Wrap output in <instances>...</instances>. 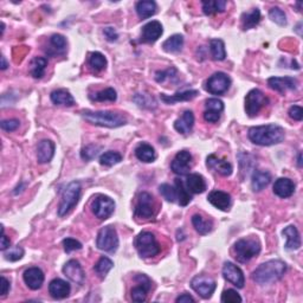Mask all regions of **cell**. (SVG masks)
<instances>
[{"mask_svg":"<svg viewBox=\"0 0 303 303\" xmlns=\"http://www.w3.org/2000/svg\"><path fill=\"white\" fill-rule=\"evenodd\" d=\"M55 154V144L51 140H42L37 147V160L39 164L51 161Z\"/></svg>","mask_w":303,"mask_h":303,"instance_id":"23","label":"cell"},{"mask_svg":"<svg viewBox=\"0 0 303 303\" xmlns=\"http://www.w3.org/2000/svg\"><path fill=\"white\" fill-rule=\"evenodd\" d=\"M297 165H298V167H302V153H298Z\"/></svg>","mask_w":303,"mask_h":303,"instance_id":"60","label":"cell"},{"mask_svg":"<svg viewBox=\"0 0 303 303\" xmlns=\"http://www.w3.org/2000/svg\"><path fill=\"white\" fill-rule=\"evenodd\" d=\"M192 167V155L187 151H180L174 156L171 164V170L178 175H185L191 171Z\"/></svg>","mask_w":303,"mask_h":303,"instance_id":"13","label":"cell"},{"mask_svg":"<svg viewBox=\"0 0 303 303\" xmlns=\"http://www.w3.org/2000/svg\"><path fill=\"white\" fill-rule=\"evenodd\" d=\"M242 301L243 298L241 297V295L234 289H227L222 295V302L224 303H237Z\"/></svg>","mask_w":303,"mask_h":303,"instance_id":"49","label":"cell"},{"mask_svg":"<svg viewBox=\"0 0 303 303\" xmlns=\"http://www.w3.org/2000/svg\"><path fill=\"white\" fill-rule=\"evenodd\" d=\"M184 45V36L182 35H173L170 38L166 39L162 44V49L170 54H175L179 52Z\"/></svg>","mask_w":303,"mask_h":303,"instance_id":"33","label":"cell"},{"mask_svg":"<svg viewBox=\"0 0 303 303\" xmlns=\"http://www.w3.org/2000/svg\"><path fill=\"white\" fill-rule=\"evenodd\" d=\"M114 267V262L108 257H101L99 262L95 265V271L97 275H100V277H106L108 272H109Z\"/></svg>","mask_w":303,"mask_h":303,"instance_id":"43","label":"cell"},{"mask_svg":"<svg viewBox=\"0 0 303 303\" xmlns=\"http://www.w3.org/2000/svg\"><path fill=\"white\" fill-rule=\"evenodd\" d=\"M4 256L7 261H11V262H16V261H19L21 257L24 256V249L20 248L19 245L16 246V248L13 249H10L9 251H6L4 253Z\"/></svg>","mask_w":303,"mask_h":303,"instance_id":"50","label":"cell"},{"mask_svg":"<svg viewBox=\"0 0 303 303\" xmlns=\"http://www.w3.org/2000/svg\"><path fill=\"white\" fill-rule=\"evenodd\" d=\"M249 139L258 146H272L281 144L284 140V129L278 125L257 126L249 129Z\"/></svg>","mask_w":303,"mask_h":303,"instance_id":"1","label":"cell"},{"mask_svg":"<svg viewBox=\"0 0 303 303\" xmlns=\"http://www.w3.org/2000/svg\"><path fill=\"white\" fill-rule=\"evenodd\" d=\"M236 260L241 263H246L261 252V243L258 239L244 238L236 242L234 246Z\"/></svg>","mask_w":303,"mask_h":303,"instance_id":"4","label":"cell"},{"mask_svg":"<svg viewBox=\"0 0 303 303\" xmlns=\"http://www.w3.org/2000/svg\"><path fill=\"white\" fill-rule=\"evenodd\" d=\"M81 198V184L78 181H73L66 186L63 192V197L58 207V216L64 217L78 204Z\"/></svg>","mask_w":303,"mask_h":303,"instance_id":"6","label":"cell"},{"mask_svg":"<svg viewBox=\"0 0 303 303\" xmlns=\"http://www.w3.org/2000/svg\"><path fill=\"white\" fill-rule=\"evenodd\" d=\"M63 246H64V251L66 253H70L73 251H76V250L82 249L81 243L74 238H65L64 241H63Z\"/></svg>","mask_w":303,"mask_h":303,"instance_id":"51","label":"cell"},{"mask_svg":"<svg viewBox=\"0 0 303 303\" xmlns=\"http://www.w3.org/2000/svg\"><path fill=\"white\" fill-rule=\"evenodd\" d=\"M51 101L57 106H64V107H71L75 104V99L71 94L65 90V89H58L51 92Z\"/></svg>","mask_w":303,"mask_h":303,"instance_id":"30","label":"cell"},{"mask_svg":"<svg viewBox=\"0 0 303 303\" xmlns=\"http://www.w3.org/2000/svg\"><path fill=\"white\" fill-rule=\"evenodd\" d=\"M269 17L270 19L279 26L287 25V16L284 13L283 10H281L279 7H272V9L269 11Z\"/></svg>","mask_w":303,"mask_h":303,"instance_id":"45","label":"cell"},{"mask_svg":"<svg viewBox=\"0 0 303 303\" xmlns=\"http://www.w3.org/2000/svg\"><path fill=\"white\" fill-rule=\"evenodd\" d=\"M159 190H160V193H161V196L167 201L174 203L175 199H177V190H175V187L168 184H162L159 187Z\"/></svg>","mask_w":303,"mask_h":303,"instance_id":"47","label":"cell"},{"mask_svg":"<svg viewBox=\"0 0 303 303\" xmlns=\"http://www.w3.org/2000/svg\"><path fill=\"white\" fill-rule=\"evenodd\" d=\"M192 224L194 229L197 230V232L200 235H207L208 232H211L213 227L211 220L204 219L200 215H194L192 217Z\"/></svg>","mask_w":303,"mask_h":303,"instance_id":"37","label":"cell"},{"mask_svg":"<svg viewBox=\"0 0 303 303\" xmlns=\"http://www.w3.org/2000/svg\"><path fill=\"white\" fill-rule=\"evenodd\" d=\"M118 99L116 91L114 90L113 88H107L104 90H101L99 92L94 94V95H90V100L91 101H96V102H115Z\"/></svg>","mask_w":303,"mask_h":303,"instance_id":"42","label":"cell"},{"mask_svg":"<svg viewBox=\"0 0 303 303\" xmlns=\"http://www.w3.org/2000/svg\"><path fill=\"white\" fill-rule=\"evenodd\" d=\"M289 116L295 121H302L303 119V109L300 106H293L289 109Z\"/></svg>","mask_w":303,"mask_h":303,"instance_id":"54","label":"cell"},{"mask_svg":"<svg viewBox=\"0 0 303 303\" xmlns=\"http://www.w3.org/2000/svg\"><path fill=\"white\" fill-rule=\"evenodd\" d=\"M10 281L7 279L5 276H2V296H5V295L10 291Z\"/></svg>","mask_w":303,"mask_h":303,"instance_id":"57","label":"cell"},{"mask_svg":"<svg viewBox=\"0 0 303 303\" xmlns=\"http://www.w3.org/2000/svg\"><path fill=\"white\" fill-rule=\"evenodd\" d=\"M175 301H177L178 303H190V302L194 303L196 302V300H194V298L191 296L190 294H182L179 297H177V300Z\"/></svg>","mask_w":303,"mask_h":303,"instance_id":"58","label":"cell"},{"mask_svg":"<svg viewBox=\"0 0 303 303\" xmlns=\"http://www.w3.org/2000/svg\"><path fill=\"white\" fill-rule=\"evenodd\" d=\"M135 216L140 218H151L154 216V200L148 192H142L137 198Z\"/></svg>","mask_w":303,"mask_h":303,"instance_id":"12","label":"cell"},{"mask_svg":"<svg viewBox=\"0 0 303 303\" xmlns=\"http://www.w3.org/2000/svg\"><path fill=\"white\" fill-rule=\"evenodd\" d=\"M121 160H122V155L120 154V153L113 152V151L103 153V154L100 156V164L102 165V166H107V167L114 166V165L119 164Z\"/></svg>","mask_w":303,"mask_h":303,"instance_id":"44","label":"cell"},{"mask_svg":"<svg viewBox=\"0 0 303 303\" xmlns=\"http://www.w3.org/2000/svg\"><path fill=\"white\" fill-rule=\"evenodd\" d=\"M175 190H177V199L179 201L180 206H186L190 204V201L192 200L190 191L185 189L184 182L180 179H175Z\"/></svg>","mask_w":303,"mask_h":303,"instance_id":"40","label":"cell"},{"mask_svg":"<svg viewBox=\"0 0 303 303\" xmlns=\"http://www.w3.org/2000/svg\"><path fill=\"white\" fill-rule=\"evenodd\" d=\"M207 200L215 206L222 211H227L231 206V197L229 193L223 192V191L215 190L208 194Z\"/></svg>","mask_w":303,"mask_h":303,"instance_id":"22","label":"cell"},{"mask_svg":"<svg viewBox=\"0 0 303 303\" xmlns=\"http://www.w3.org/2000/svg\"><path fill=\"white\" fill-rule=\"evenodd\" d=\"M135 248L142 258H152L161 251L155 236L148 231L141 232L135 239Z\"/></svg>","mask_w":303,"mask_h":303,"instance_id":"5","label":"cell"},{"mask_svg":"<svg viewBox=\"0 0 303 303\" xmlns=\"http://www.w3.org/2000/svg\"><path fill=\"white\" fill-rule=\"evenodd\" d=\"M198 90H186L182 92H177L174 95H165V94H161L160 95V99H161L162 102L166 104H173V103H178V102H185V101H191L193 99H196L198 96Z\"/></svg>","mask_w":303,"mask_h":303,"instance_id":"27","label":"cell"},{"mask_svg":"<svg viewBox=\"0 0 303 303\" xmlns=\"http://www.w3.org/2000/svg\"><path fill=\"white\" fill-rule=\"evenodd\" d=\"M223 276L227 282L234 284L238 289H242L245 284V277L241 268L235 265L231 262H226L223 267Z\"/></svg>","mask_w":303,"mask_h":303,"instance_id":"14","label":"cell"},{"mask_svg":"<svg viewBox=\"0 0 303 303\" xmlns=\"http://www.w3.org/2000/svg\"><path fill=\"white\" fill-rule=\"evenodd\" d=\"M7 66H9V65H7L6 59H5V57H4V56H3V57H2V69H3V70H5V69L7 68Z\"/></svg>","mask_w":303,"mask_h":303,"instance_id":"59","label":"cell"},{"mask_svg":"<svg viewBox=\"0 0 303 303\" xmlns=\"http://www.w3.org/2000/svg\"><path fill=\"white\" fill-rule=\"evenodd\" d=\"M151 290L149 288L142 286V284H139V286L134 287L132 289V298L133 301L135 302H144L146 298H147V294L148 291Z\"/></svg>","mask_w":303,"mask_h":303,"instance_id":"46","label":"cell"},{"mask_svg":"<svg viewBox=\"0 0 303 303\" xmlns=\"http://www.w3.org/2000/svg\"><path fill=\"white\" fill-rule=\"evenodd\" d=\"M88 63L89 66H90L95 73L104 70L107 66V59L101 52H91V54L89 55Z\"/></svg>","mask_w":303,"mask_h":303,"instance_id":"41","label":"cell"},{"mask_svg":"<svg viewBox=\"0 0 303 303\" xmlns=\"http://www.w3.org/2000/svg\"><path fill=\"white\" fill-rule=\"evenodd\" d=\"M135 155L142 162H153L156 159L154 148L151 145L145 144V142L137 145V147L135 148Z\"/></svg>","mask_w":303,"mask_h":303,"instance_id":"31","label":"cell"},{"mask_svg":"<svg viewBox=\"0 0 303 303\" xmlns=\"http://www.w3.org/2000/svg\"><path fill=\"white\" fill-rule=\"evenodd\" d=\"M268 97L260 89H252L245 96V111L248 116L253 118L260 113L262 108L268 104Z\"/></svg>","mask_w":303,"mask_h":303,"instance_id":"8","label":"cell"},{"mask_svg":"<svg viewBox=\"0 0 303 303\" xmlns=\"http://www.w3.org/2000/svg\"><path fill=\"white\" fill-rule=\"evenodd\" d=\"M287 271V264L283 261L271 260L261 264L255 271L252 272V279L256 283L264 286L277 282L283 277Z\"/></svg>","mask_w":303,"mask_h":303,"instance_id":"2","label":"cell"},{"mask_svg":"<svg viewBox=\"0 0 303 303\" xmlns=\"http://www.w3.org/2000/svg\"><path fill=\"white\" fill-rule=\"evenodd\" d=\"M96 246L104 252L113 253L119 248V237L114 226L108 225L100 230L96 238Z\"/></svg>","mask_w":303,"mask_h":303,"instance_id":"7","label":"cell"},{"mask_svg":"<svg viewBox=\"0 0 303 303\" xmlns=\"http://www.w3.org/2000/svg\"><path fill=\"white\" fill-rule=\"evenodd\" d=\"M271 181V174L267 171H256L252 175L251 187L255 192H261Z\"/></svg>","mask_w":303,"mask_h":303,"instance_id":"29","label":"cell"},{"mask_svg":"<svg viewBox=\"0 0 303 303\" xmlns=\"http://www.w3.org/2000/svg\"><path fill=\"white\" fill-rule=\"evenodd\" d=\"M164 32L162 25L159 21L153 20L149 21L148 24H146L142 28L141 33V42L144 43H155L160 37H161Z\"/></svg>","mask_w":303,"mask_h":303,"instance_id":"18","label":"cell"},{"mask_svg":"<svg viewBox=\"0 0 303 303\" xmlns=\"http://www.w3.org/2000/svg\"><path fill=\"white\" fill-rule=\"evenodd\" d=\"M191 287H192V289L196 291L199 296L206 300V298H210L212 296V294L215 293L217 283L216 281L212 279L211 277H207V276L205 275H199L193 277L192 281H191Z\"/></svg>","mask_w":303,"mask_h":303,"instance_id":"10","label":"cell"},{"mask_svg":"<svg viewBox=\"0 0 303 303\" xmlns=\"http://www.w3.org/2000/svg\"><path fill=\"white\" fill-rule=\"evenodd\" d=\"M24 282L30 289L37 290L44 283V272L39 268H29L24 271Z\"/></svg>","mask_w":303,"mask_h":303,"instance_id":"19","label":"cell"},{"mask_svg":"<svg viewBox=\"0 0 303 303\" xmlns=\"http://www.w3.org/2000/svg\"><path fill=\"white\" fill-rule=\"evenodd\" d=\"M206 165L208 168L211 170H215L217 173H219L223 177H229V175L232 174V165L230 162H227L226 160H222L219 158H217L216 155H210L207 156L206 159Z\"/></svg>","mask_w":303,"mask_h":303,"instance_id":"21","label":"cell"},{"mask_svg":"<svg viewBox=\"0 0 303 303\" xmlns=\"http://www.w3.org/2000/svg\"><path fill=\"white\" fill-rule=\"evenodd\" d=\"M194 126V115L191 110H186L180 119L174 122V128L180 134H189Z\"/></svg>","mask_w":303,"mask_h":303,"instance_id":"26","label":"cell"},{"mask_svg":"<svg viewBox=\"0 0 303 303\" xmlns=\"http://www.w3.org/2000/svg\"><path fill=\"white\" fill-rule=\"evenodd\" d=\"M206 110L204 111V120L208 123H216L219 121L220 115L224 110L223 101L218 99H208L205 102Z\"/></svg>","mask_w":303,"mask_h":303,"instance_id":"15","label":"cell"},{"mask_svg":"<svg viewBox=\"0 0 303 303\" xmlns=\"http://www.w3.org/2000/svg\"><path fill=\"white\" fill-rule=\"evenodd\" d=\"M225 7L226 2H224V0H208V2H203V11L207 16L213 13H222L225 11Z\"/></svg>","mask_w":303,"mask_h":303,"instance_id":"38","label":"cell"},{"mask_svg":"<svg viewBox=\"0 0 303 303\" xmlns=\"http://www.w3.org/2000/svg\"><path fill=\"white\" fill-rule=\"evenodd\" d=\"M295 192V184L288 178H279L274 184V193L279 198H289Z\"/></svg>","mask_w":303,"mask_h":303,"instance_id":"24","label":"cell"},{"mask_svg":"<svg viewBox=\"0 0 303 303\" xmlns=\"http://www.w3.org/2000/svg\"><path fill=\"white\" fill-rule=\"evenodd\" d=\"M173 74H177V70L174 68H170L166 71H158V73L155 74V80L156 82H159V83H164V82L166 81V78H170V76L172 77Z\"/></svg>","mask_w":303,"mask_h":303,"instance_id":"53","label":"cell"},{"mask_svg":"<svg viewBox=\"0 0 303 303\" xmlns=\"http://www.w3.org/2000/svg\"><path fill=\"white\" fill-rule=\"evenodd\" d=\"M82 116L91 125L107 127V128H118L127 123V120L122 114L114 113V111L84 110L82 111Z\"/></svg>","mask_w":303,"mask_h":303,"instance_id":"3","label":"cell"},{"mask_svg":"<svg viewBox=\"0 0 303 303\" xmlns=\"http://www.w3.org/2000/svg\"><path fill=\"white\" fill-rule=\"evenodd\" d=\"M231 78L224 73H216L206 81L205 89L212 95H223L229 90Z\"/></svg>","mask_w":303,"mask_h":303,"instance_id":"9","label":"cell"},{"mask_svg":"<svg viewBox=\"0 0 303 303\" xmlns=\"http://www.w3.org/2000/svg\"><path fill=\"white\" fill-rule=\"evenodd\" d=\"M70 290V284L61 278L52 279L49 284V293L56 300H63V298L68 297Z\"/></svg>","mask_w":303,"mask_h":303,"instance_id":"20","label":"cell"},{"mask_svg":"<svg viewBox=\"0 0 303 303\" xmlns=\"http://www.w3.org/2000/svg\"><path fill=\"white\" fill-rule=\"evenodd\" d=\"M91 210L97 218L106 220L113 215V212L115 210V203L109 197L99 196L92 201Z\"/></svg>","mask_w":303,"mask_h":303,"instance_id":"11","label":"cell"},{"mask_svg":"<svg viewBox=\"0 0 303 303\" xmlns=\"http://www.w3.org/2000/svg\"><path fill=\"white\" fill-rule=\"evenodd\" d=\"M101 151L100 146L96 145H89L87 147H84L81 152V158L85 160V161H90L95 156L99 154V152Z\"/></svg>","mask_w":303,"mask_h":303,"instance_id":"48","label":"cell"},{"mask_svg":"<svg viewBox=\"0 0 303 303\" xmlns=\"http://www.w3.org/2000/svg\"><path fill=\"white\" fill-rule=\"evenodd\" d=\"M210 50L212 58L215 61H224L226 57L225 45L222 39H211L210 40Z\"/></svg>","mask_w":303,"mask_h":303,"instance_id":"39","label":"cell"},{"mask_svg":"<svg viewBox=\"0 0 303 303\" xmlns=\"http://www.w3.org/2000/svg\"><path fill=\"white\" fill-rule=\"evenodd\" d=\"M20 122L16 119H11V120H4L2 121V128L6 132H13L16 130L18 127H19Z\"/></svg>","mask_w":303,"mask_h":303,"instance_id":"52","label":"cell"},{"mask_svg":"<svg viewBox=\"0 0 303 303\" xmlns=\"http://www.w3.org/2000/svg\"><path fill=\"white\" fill-rule=\"evenodd\" d=\"M2 234L3 235H2V243H0V249H2V251H6V250L10 248L11 241L6 237L5 232H4V226H2Z\"/></svg>","mask_w":303,"mask_h":303,"instance_id":"56","label":"cell"},{"mask_svg":"<svg viewBox=\"0 0 303 303\" xmlns=\"http://www.w3.org/2000/svg\"><path fill=\"white\" fill-rule=\"evenodd\" d=\"M186 189L190 191L191 193L194 194H199L205 192L206 190V181L203 175L198 174V173H193L187 175L186 179Z\"/></svg>","mask_w":303,"mask_h":303,"instance_id":"25","label":"cell"},{"mask_svg":"<svg viewBox=\"0 0 303 303\" xmlns=\"http://www.w3.org/2000/svg\"><path fill=\"white\" fill-rule=\"evenodd\" d=\"M48 66V59L44 57H35L30 63V74L35 78H42Z\"/></svg>","mask_w":303,"mask_h":303,"instance_id":"34","label":"cell"},{"mask_svg":"<svg viewBox=\"0 0 303 303\" xmlns=\"http://www.w3.org/2000/svg\"><path fill=\"white\" fill-rule=\"evenodd\" d=\"M66 51V39L62 35H54L50 38V48L49 54L62 55Z\"/></svg>","mask_w":303,"mask_h":303,"instance_id":"35","label":"cell"},{"mask_svg":"<svg viewBox=\"0 0 303 303\" xmlns=\"http://www.w3.org/2000/svg\"><path fill=\"white\" fill-rule=\"evenodd\" d=\"M63 272H64V275L71 281V282L76 284L84 283L85 274L78 261L70 260L69 262H66L64 267H63Z\"/></svg>","mask_w":303,"mask_h":303,"instance_id":"17","label":"cell"},{"mask_svg":"<svg viewBox=\"0 0 303 303\" xmlns=\"http://www.w3.org/2000/svg\"><path fill=\"white\" fill-rule=\"evenodd\" d=\"M261 21V12L258 9H252L250 12L243 13L242 16V26L244 30L255 28Z\"/></svg>","mask_w":303,"mask_h":303,"instance_id":"36","label":"cell"},{"mask_svg":"<svg viewBox=\"0 0 303 303\" xmlns=\"http://www.w3.org/2000/svg\"><path fill=\"white\" fill-rule=\"evenodd\" d=\"M136 12L141 19H147L155 14L156 4L152 0H142L136 4Z\"/></svg>","mask_w":303,"mask_h":303,"instance_id":"32","label":"cell"},{"mask_svg":"<svg viewBox=\"0 0 303 303\" xmlns=\"http://www.w3.org/2000/svg\"><path fill=\"white\" fill-rule=\"evenodd\" d=\"M283 236L287 238V244H286V249L287 250H297L300 249L301 246V238H300V234L296 227L294 225H289L287 226L286 229L283 230Z\"/></svg>","mask_w":303,"mask_h":303,"instance_id":"28","label":"cell"},{"mask_svg":"<svg viewBox=\"0 0 303 303\" xmlns=\"http://www.w3.org/2000/svg\"><path fill=\"white\" fill-rule=\"evenodd\" d=\"M103 33L104 36H106L107 40H109V42H115V40H118L119 38L118 32L115 31L114 28H106L103 30Z\"/></svg>","mask_w":303,"mask_h":303,"instance_id":"55","label":"cell"},{"mask_svg":"<svg viewBox=\"0 0 303 303\" xmlns=\"http://www.w3.org/2000/svg\"><path fill=\"white\" fill-rule=\"evenodd\" d=\"M268 84L272 90L284 94L288 90H296L298 82L294 77H270L268 80Z\"/></svg>","mask_w":303,"mask_h":303,"instance_id":"16","label":"cell"}]
</instances>
